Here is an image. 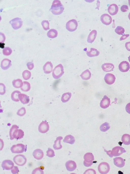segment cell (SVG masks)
<instances>
[{"instance_id": "f546056e", "label": "cell", "mask_w": 130, "mask_h": 174, "mask_svg": "<svg viewBox=\"0 0 130 174\" xmlns=\"http://www.w3.org/2000/svg\"><path fill=\"white\" fill-rule=\"evenodd\" d=\"M121 140L124 144L126 145L130 144V135L127 134H123L122 136Z\"/></svg>"}, {"instance_id": "ba28073f", "label": "cell", "mask_w": 130, "mask_h": 174, "mask_svg": "<svg viewBox=\"0 0 130 174\" xmlns=\"http://www.w3.org/2000/svg\"><path fill=\"white\" fill-rule=\"evenodd\" d=\"M77 21L75 19H72L69 20L67 23L66 28L69 31L72 32L77 29Z\"/></svg>"}, {"instance_id": "7dc6e473", "label": "cell", "mask_w": 130, "mask_h": 174, "mask_svg": "<svg viewBox=\"0 0 130 174\" xmlns=\"http://www.w3.org/2000/svg\"><path fill=\"white\" fill-rule=\"evenodd\" d=\"M128 10V7L126 5H123L121 7V10L123 12L127 11Z\"/></svg>"}, {"instance_id": "484cf974", "label": "cell", "mask_w": 130, "mask_h": 174, "mask_svg": "<svg viewBox=\"0 0 130 174\" xmlns=\"http://www.w3.org/2000/svg\"><path fill=\"white\" fill-rule=\"evenodd\" d=\"M97 31L94 30L92 31L88 36L87 41L88 42L92 43L95 40L97 34Z\"/></svg>"}, {"instance_id": "836d02e7", "label": "cell", "mask_w": 130, "mask_h": 174, "mask_svg": "<svg viewBox=\"0 0 130 174\" xmlns=\"http://www.w3.org/2000/svg\"><path fill=\"white\" fill-rule=\"evenodd\" d=\"M21 93V92L18 90H15L11 94V97L12 100L15 102H18L19 101V95Z\"/></svg>"}, {"instance_id": "816d5d0a", "label": "cell", "mask_w": 130, "mask_h": 174, "mask_svg": "<svg viewBox=\"0 0 130 174\" xmlns=\"http://www.w3.org/2000/svg\"><path fill=\"white\" fill-rule=\"evenodd\" d=\"M5 45V43H3L0 42V47L2 49L4 48Z\"/></svg>"}, {"instance_id": "6da1fadb", "label": "cell", "mask_w": 130, "mask_h": 174, "mask_svg": "<svg viewBox=\"0 0 130 174\" xmlns=\"http://www.w3.org/2000/svg\"><path fill=\"white\" fill-rule=\"evenodd\" d=\"M64 8L59 0H54L52 3L50 10L55 15H59L63 11Z\"/></svg>"}, {"instance_id": "30bf717a", "label": "cell", "mask_w": 130, "mask_h": 174, "mask_svg": "<svg viewBox=\"0 0 130 174\" xmlns=\"http://www.w3.org/2000/svg\"><path fill=\"white\" fill-rule=\"evenodd\" d=\"M14 164L11 160H6L2 162L1 166L4 170H10L14 167Z\"/></svg>"}, {"instance_id": "ac0fdd59", "label": "cell", "mask_w": 130, "mask_h": 174, "mask_svg": "<svg viewBox=\"0 0 130 174\" xmlns=\"http://www.w3.org/2000/svg\"><path fill=\"white\" fill-rule=\"evenodd\" d=\"M118 7L116 4H113L110 5L107 9L108 12L111 15L116 14L118 11Z\"/></svg>"}, {"instance_id": "74e56055", "label": "cell", "mask_w": 130, "mask_h": 174, "mask_svg": "<svg viewBox=\"0 0 130 174\" xmlns=\"http://www.w3.org/2000/svg\"><path fill=\"white\" fill-rule=\"evenodd\" d=\"M12 52L11 49L9 47L5 48L3 50V54L6 56H8L10 55Z\"/></svg>"}, {"instance_id": "f35d334b", "label": "cell", "mask_w": 130, "mask_h": 174, "mask_svg": "<svg viewBox=\"0 0 130 174\" xmlns=\"http://www.w3.org/2000/svg\"><path fill=\"white\" fill-rule=\"evenodd\" d=\"M41 24L45 30H46L49 29V23L48 20H44L42 21Z\"/></svg>"}, {"instance_id": "2e32d148", "label": "cell", "mask_w": 130, "mask_h": 174, "mask_svg": "<svg viewBox=\"0 0 130 174\" xmlns=\"http://www.w3.org/2000/svg\"><path fill=\"white\" fill-rule=\"evenodd\" d=\"M110 102V99L106 95H104L100 102V106L102 108L106 109L109 106Z\"/></svg>"}, {"instance_id": "60d3db41", "label": "cell", "mask_w": 130, "mask_h": 174, "mask_svg": "<svg viewBox=\"0 0 130 174\" xmlns=\"http://www.w3.org/2000/svg\"><path fill=\"white\" fill-rule=\"evenodd\" d=\"M46 155L49 157H53L55 156L54 150L50 148H48V150L46 151Z\"/></svg>"}, {"instance_id": "c3c4849f", "label": "cell", "mask_w": 130, "mask_h": 174, "mask_svg": "<svg viewBox=\"0 0 130 174\" xmlns=\"http://www.w3.org/2000/svg\"><path fill=\"white\" fill-rule=\"evenodd\" d=\"M126 111L129 114H130V102L128 103L125 107Z\"/></svg>"}, {"instance_id": "f5cc1de1", "label": "cell", "mask_w": 130, "mask_h": 174, "mask_svg": "<svg viewBox=\"0 0 130 174\" xmlns=\"http://www.w3.org/2000/svg\"><path fill=\"white\" fill-rule=\"evenodd\" d=\"M128 16V18L130 20V12Z\"/></svg>"}, {"instance_id": "7402d4cb", "label": "cell", "mask_w": 130, "mask_h": 174, "mask_svg": "<svg viewBox=\"0 0 130 174\" xmlns=\"http://www.w3.org/2000/svg\"><path fill=\"white\" fill-rule=\"evenodd\" d=\"M32 155L35 159L39 160L43 158L44 154L43 151L39 149H37L34 151Z\"/></svg>"}, {"instance_id": "db71d44e", "label": "cell", "mask_w": 130, "mask_h": 174, "mask_svg": "<svg viewBox=\"0 0 130 174\" xmlns=\"http://www.w3.org/2000/svg\"><path fill=\"white\" fill-rule=\"evenodd\" d=\"M128 59L129 61L130 62V55H129V56L128 57Z\"/></svg>"}, {"instance_id": "44dd1931", "label": "cell", "mask_w": 130, "mask_h": 174, "mask_svg": "<svg viewBox=\"0 0 130 174\" xmlns=\"http://www.w3.org/2000/svg\"><path fill=\"white\" fill-rule=\"evenodd\" d=\"M53 65L52 63L49 61L47 62L43 65V69L44 73L46 74L50 73L52 71Z\"/></svg>"}, {"instance_id": "ab89813d", "label": "cell", "mask_w": 130, "mask_h": 174, "mask_svg": "<svg viewBox=\"0 0 130 174\" xmlns=\"http://www.w3.org/2000/svg\"><path fill=\"white\" fill-rule=\"evenodd\" d=\"M115 32L119 35L122 34L125 31L124 29L121 26H117L115 30Z\"/></svg>"}, {"instance_id": "f6af8a7d", "label": "cell", "mask_w": 130, "mask_h": 174, "mask_svg": "<svg viewBox=\"0 0 130 174\" xmlns=\"http://www.w3.org/2000/svg\"><path fill=\"white\" fill-rule=\"evenodd\" d=\"M11 172L12 174H18L19 172L18 168L17 166H14L11 169Z\"/></svg>"}, {"instance_id": "3957f363", "label": "cell", "mask_w": 130, "mask_h": 174, "mask_svg": "<svg viewBox=\"0 0 130 174\" xmlns=\"http://www.w3.org/2000/svg\"><path fill=\"white\" fill-rule=\"evenodd\" d=\"M64 73L63 67L62 64H59L53 70L52 75L54 79H58L63 75Z\"/></svg>"}, {"instance_id": "e0dca14e", "label": "cell", "mask_w": 130, "mask_h": 174, "mask_svg": "<svg viewBox=\"0 0 130 174\" xmlns=\"http://www.w3.org/2000/svg\"><path fill=\"white\" fill-rule=\"evenodd\" d=\"M65 166L67 170L71 171L74 170L77 167L75 162L72 160L67 161L65 164Z\"/></svg>"}, {"instance_id": "5bb4252c", "label": "cell", "mask_w": 130, "mask_h": 174, "mask_svg": "<svg viewBox=\"0 0 130 174\" xmlns=\"http://www.w3.org/2000/svg\"><path fill=\"white\" fill-rule=\"evenodd\" d=\"M130 68L129 63L126 61L121 62L119 65V70L122 72H126L128 71Z\"/></svg>"}, {"instance_id": "8d00e7d4", "label": "cell", "mask_w": 130, "mask_h": 174, "mask_svg": "<svg viewBox=\"0 0 130 174\" xmlns=\"http://www.w3.org/2000/svg\"><path fill=\"white\" fill-rule=\"evenodd\" d=\"M31 73L30 71L27 70L24 71L22 73L23 77L25 80L29 79L31 77Z\"/></svg>"}, {"instance_id": "8fae6325", "label": "cell", "mask_w": 130, "mask_h": 174, "mask_svg": "<svg viewBox=\"0 0 130 174\" xmlns=\"http://www.w3.org/2000/svg\"><path fill=\"white\" fill-rule=\"evenodd\" d=\"M49 126L46 120L41 122L38 126V131L42 133H45L49 130Z\"/></svg>"}, {"instance_id": "bcb514c9", "label": "cell", "mask_w": 130, "mask_h": 174, "mask_svg": "<svg viewBox=\"0 0 130 174\" xmlns=\"http://www.w3.org/2000/svg\"><path fill=\"white\" fill-rule=\"evenodd\" d=\"M26 65L28 69L29 70H32L34 67V65L32 62H28L26 64Z\"/></svg>"}, {"instance_id": "681fc988", "label": "cell", "mask_w": 130, "mask_h": 174, "mask_svg": "<svg viewBox=\"0 0 130 174\" xmlns=\"http://www.w3.org/2000/svg\"><path fill=\"white\" fill-rule=\"evenodd\" d=\"M129 36V34H124V35L121 37L120 40V41H121L125 40Z\"/></svg>"}, {"instance_id": "ffe728a7", "label": "cell", "mask_w": 130, "mask_h": 174, "mask_svg": "<svg viewBox=\"0 0 130 174\" xmlns=\"http://www.w3.org/2000/svg\"><path fill=\"white\" fill-rule=\"evenodd\" d=\"M113 163L117 167L122 168L123 167L125 164L124 160L121 157H116L113 159Z\"/></svg>"}, {"instance_id": "ee69618b", "label": "cell", "mask_w": 130, "mask_h": 174, "mask_svg": "<svg viewBox=\"0 0 130 174\" xmlns=\"http://www.w3.org/2000/svg\"><path fill=\"white\" fill-rule=\"evenodd\" d=\"M0 84V94L1 95H3L5 92V87L3 83H1Z\"/></svg>"}, {"instance_id": "83f0119b", "label": "cell", "mask_w": 130, "mask_h": 174, "mask_svg": "<svg viewBox=\"0 0 130 174\" xmlns=\"http://www.w3.org/2000/svg\"><path fill=\"white\" fill-rule=\"evenodd\" d=\"M100 54L99 51L96 49L91 48L90 50L87 52V55L89 57H92L98 56Z\"/></svg>"}, {"instance_id": "4fadbf2b", "label": "cell", "mask_w": 130, "mask_h": 174, "mask_svg": "<svg viewBox=\"0 0 130 174\" xmlns=\"http://www.w3.org/2000/svg\"><path fill=\"white\" fill-rule=\"evenodd\" d=\"M19 128L16 125H12L9 131V135L10 139L11 140L15 138L18 134Z\"/></svg>"}, {"instance_id": "277c9868", "label": "cell", "mask_w": 130, "mask_h": 174, "mask_svg": "<svg viewBox=\"0 0 130 174\" xmlns=\"http://www.w3.org/2000/svg\"><path fill=\"white\" fill-rule=\"evenodd\" d=\"M84 164L85 166L89 167L93 164V161L94 160V158L92 153H87L84 156Z\"/></svg>"}, {"instance_id": "9c48e42d", "label": "cell", "mask_w": 130, "mask_h": 174, "mask_svg": "<svg viewBox=\"0 0 130 174\" xmlns=\"http://www.w3.org/2000/svg\"><path fill=\"white\" fill-rule=\"evenodd\" d=\"M13 28L15 30L18 29L20 28L23 24V21L20 18L17 17L9 21Z\"/></svg>"}, {"instance_id": "603a6c76", "label": "cell", "mask_w": 130, "mask_h": 174, "mask_svg": "<svg viewBox=\"0 0 130 174\" xmlns=\"http://www.w3.org/2000/svg\"><path fill=\"white\" fill-rule=\"evenodd\" d=\"M101 67L104 71L107 72L112 71L114 68V66L112 63H105L102 65Z\"/></svg>"}, {"instance_id": "f1b7e54d", "label": "cell", "mask_w": 130, "mask_h": 174, "mask_svg": "<svg viewBox=\"0 0 130 174\" xmlns=\"http://www.w3.org/2000/svg\"><path fill=\"white\" fill-rule=\"evenodd\" d=\"M75 140L74 137L71 135L66 136L63 140L64 143H66L71 144H73L75 142Z\"/></svg>"}, {"instance_id": "11a10c76", "label": "cell", "mask_w": 130, "mask_h": 174, "mask_svg": "<svg viewBox=\"0 0 130 174\" xmlns=\"http://www.w3.org/2000/svg\"><path fill=\"white\" fill-rule=\"evenodd\" d=\"M128 4L130 7V0H128Z\"/></svg>"}, {"instance_id": "7bdbcfd3", "label": "cell", "mask_w": 130, "mask_h": 174, "mask_svg": "<svg viewBox=\"0 0 130 174\" xmlns=\"http://www.w3.org/2000/svg\"><path fill=\"white\" fill-rule=\"evenodd\" d=\"M25 113L26 110L25 108L22 107L18 110L17 114L20 116H22L24 115Z\"/></svg>"}, {"instance_id": "d590c367", "label": "cell", "mask_w": 130, "mask_h": 174, "mask_svg": "<svg viewBox=\"0 0 130 174\" xmlns=\"http://www.w3.org/2000/svg\"><path fill=\"white\" fill-rule=\"evenodd\" d=\"M110 127L109 123L107 122H105L100 126V128L101 131L105 132L108 130Z\"/></svg>"}, {"instance_id": "b9f144b4", "label": "cell", "mask_w": 130, "mask_h": 174, "mask_svg": "<svg viewBox=\"0 0 130 174\" xmlns=\"http://www.w3.org/2000/svg\"><path fill=\"white\" fill-rule=\"evenodd\" d=\"M42 169L40 167H38L34 169L32 172V174H43L44 173Z\"/></svg>"}, {"instance_id": "cb8c5ba5", "label": "cell", "mask_w": 130, "mask_h": 174, "mask_svg": "<svg viewBox=\"0 0 130 174\" xmlns=\"http://www.w3.org/2000/svg\"><path fill=\"white\" fill-rule=\"evenodd\" d=\"M19 98L21 102L24 104L28 103L29 101V97L23 94H19Z\"/></svg>"}, {"instance_id": "4316f807", "label": "cell", "mask_w": 130, "mask_h": 174, "mask_svg": "<svg viewBox=\"0 0 130 174\" xmlns=\"http://www.w3.org/2000/svg\"><path fill=\"white\" fill-rule=\"evenodd\" d=\"M80 76L82 79L88 80L91 77V73L89 70L87 69L83 72Z\"/></svg>"}, {"instance_id": "d6a6232c", "label": "cell", "mask_w": 130, "mask_h": 174, "mask_svg": "<svg viewBox=\"0 0 130 174\" xmlns=\"http://www.w3.org/2000/svg\"><path fill=\"white\" fill-rule=\"evenodd\" d=\"M71 92H67L63 94L61 97V101L63 102L68 101L71 98Z\"/></svg>"}, {"instance_id": "e575fe53", "label": "cell", "mask_w": 130, "mask_h": 174, "mask_svg": "<svg viewBox=\"0 0 130 174\" xmlns=\"http://www.w3.org/2000/svg\"><path fill=\"white\" fill-rule=\"evenodd\" d=\"M22 86L21 88V90L24 91H29L30 88V84L28 82L24 81Z\"/></svg>"}, {"instance_id": "4dcf8cb0", "label": "cell", "mask_w": 130, "mask_h": 174, "mask_svg": "<svg viewBox=\"0 0 130 174\" xmlns=\"http://www.w3.org/2000/svg\"><path fill=\"white\" fill-rule=\"evenodd\" d=\"M12 83L13 86L17 88H19L22 87L23 84L22 80L20 79H18L13 80Z\"/></svg>"}, {"instance_id": "1f68e13d", "label": "cell", "mask_w": 130, "mask_h": 174, "mask_svg": "<svg viewBox=\"0 0 130 174\" xmlns=\"http://www.w3.org/2000/svg\"><path fill=\"white\" fill-rule=\"evenodd\" d=\"M47 36L48 37L51 38H54L56 37L58 35L57 31L54 29H51L48 32Z\"/></svg>"}, {"instance_id": "d4e9b609", "label": "cell", "mask_w": 130, "mask_h": 174, "mask_svg": "<svg viewBox=\"0 0 130 174\" xmlns=\"http://www.w3.org/2000/svg\"><path fill=\"white\" fill-rule=\"evenodd\" d=\"M63 139L62 137L60 136L56 138V140L54 141V144L53 147L55 150H58L61 149L62 146L61 144V140Z\"/></svg>"}, {"instance_id": "d6986e66", "label": "cell", "mask_w": 130, "mask_h": 174, "mask_svg": "<svg viewBox=\"0 0 130 174\" xmlns=\"http://www.w3.org/2000/svg\"><path fill=\"white\" fill-rule=\"evenodd\" d=\"M11 61L8 59H4L1 61V67L2 68L6 70L8 69L11 65Z\"/></svg>"}, {"instance_id": "9f6ffc18", "label": "cell", "mask_w": 130, "mask_h": 174, "mask_svg": "<svg viewBox=\"0 0 130 174\" xmlns=\"http://www.w3.org/2000/svg\"></svg>"}, {"instance_id": "7a4b0ae2", "label": "cell", "mask_w": 130, "mask_h": 174, "mask_svg": "<svg viewBox=\"0 0 130 174\" xmlns=\"http://www.w3.org/2000/svg\"><path fill=\"white\" fill-rule=\"evenodd\" d=\"M104 151L110 157H112L113 156L115 157L119 156L123 153L126 152L124 148L119 146H117L113 147L111 150L107 151L104 149Z\"/></svg>"}, {"instance_id": "f907efd6", "label": "cell", "mask_w": 130, "mask_h": 174, "mask_svg": "<svg viewBox=\"0 0 130 174\" xmlns=\"http://www.w3.org/2000/svg\"><path fill=\"white\" fill-rule=\"evenodd\" d=\"M125 47L127 50L130 51V42H128L126 43Z\"/></svg>"}, {"instance_id": "7c38bea8", "label": "cell", "mask_w": 130, "mask_h": 174, "mask_svg": "<svg viewBox=\"0 0 130 174\" xmlns=\"http://www.w3.org/2000/svg\"><path fill=\"white\" fill-rule=\"evenodd\" d=\"M101 20L104 24L108 25L111 22L112 19L111 16L107 14L102 15L100 17Z\"/></svg>"}, {"instance_id": "52a82bcc", "label": "cell", "mask_w": 130, "mask_h": 174, "mask_svg": "<svg viewBox=\"0 0 130 174\" xmlns=\"http://www.w3.org/2000/svg\"><path fill=\"white\" fill-rule=\"evenodd\" d=\"M98 169L99 172L100 173L107 174L110 170V166L109 164L106 162H102L99 165Z\"/></svg>"}, {"instance_id": "9a60e30c", "label": "cell", "mask_w": 130, "mask_h": 174, "mask_svg": "<svg viewBox=\"0 0 130 174\" xmlns=\"http://www.w3.org/2000/svg\"><path fill=\"white\" fill-rule=\"evenodd\" d=\"M116 78L112 74L110 73L106 74L105 75L104 79L106 83L108 85H111L115 82Z\"/></svg>"}, {"instance_id": "5b68a950", "label": "cell", "mask_w": 130, "mask_h": 174, "mask_svg": "<svg viewBox=\"0 0 130 174\" xmlns=\"http://www.w3.org/2000/svg\"><path fill=\"white\" fill-rule=\"evenodd\" d=\"M11 152L14 153H21L26 150L25 145L22 144L13 145L10 149Z\"/></svg>"}, {"instance_id": "8992f818", "label": "cell", "mask_w": 130, "mask_h": 174, "mask_svg": "<svg viewBox=\"0 0 130 174\" xmlns=\"http://www.w3.org/2000/svg\"><path fill=\"white\" fill-rule=\"evenodd\" d=\"M13 161L17 165L22 166L26 164L27 159L24 156L19 154L16 155L14 157Z\"/></svg>"}]
</instances>
